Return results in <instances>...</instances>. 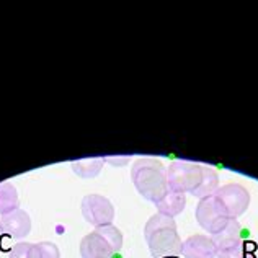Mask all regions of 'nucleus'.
I'll list each match as a JSON object with an SVG mask.
<instances>
[{
	"label": "nucleus",
	"instance_id": "nucleus-4",
	"mask_svg": "<svg viewBox=\"0 0 258 258\" xmlns=\"http://www.w3.org/2000/svg\"><path fill=\"white\" fill-rule=\"evenodd\" d=\"M196 221H198L203 229L214 235L227 226L229 216L219 203V200L213 195L200 200L198 206H196Z\"/></svg>",
	"mask_w": 258,
	"mask_h": 258
},
{
	"label": "nucleus",
	"instance_id": "nucleus-11",
	"mask_svg": "<svg viewBox=\"0 0 258 258\" xmlns=\"http://www.w3.org/2000/svg\"><path fill=\"white\" fill-rule=\"evenodd\" d=\"M242 229H240V224L237 222V219H229L227 226L224 227L221 232L214 234L211 239L216 245V250L219 248H226V247H232L235 243H240L242 242Z\"/></svg>",
	"mask_w": 258,
	"mask_h": 258
},
{
	"label": "nucleus",
	"instance_id": "nucleus-17",
	"mask_svg": "<svg viewBox=\"0 0 258 258\" xmlns=\"http://www.w3.org/2000/svg\"><path fill=\"white\" fill-rule=\"evenodd\" d=\"M31 247H33V243L20 242V243H17V245L10 250L9 258H30Z\"/></svg>",
	"mask_w": 258,
	"mask_h": 258
},
{
	"label": "nucleus",
	"instance_id": "nucleus-16",
	"mask_svg": "<svg viewBox=\"0 0 258 258\" xmlns=\"http://www.w3.org/2000/svg\"><path fill=\"white\" fill-rule=\"evenodd\" d=\"M30 258H60V252L56 243L39 242V243H33Z\"/></svg>",
	"mask_w": 258,
	"mask_h": 258
},
{
	"label": "nucleus",
	"instance_id": "nucleus-7",
	"mask_svg": "<svg viewBox=\"0 0 258 258\" xmlns=\"http://www.w3.org/2000/svg\"><path fill=\"white\" fill-rule=\"evenodd\" d=\"M0 227H2L4 234L13 237V239H25L31 230L30 214L18 208L15 211L2 216V219H0Z\"/></svg>",
	"mask_w": 258,
	"mask_h": 258
},
{
	"label": "nucleus",
	"instance_id": "nucleus-10",
	"mask_svg": "<svg viewBox=\"0 0 258 258\" xmlns=\"http://www.w3.org/2000/svg\"><path fill=\"white\" fill-rule=\"evenodd\" d=\"M155 206H157V211L160 214L175 217L183 213V209L186 206V198L183 193H176V191H172V189H168L164 198L155 203Z\"/></svg>",
	"mask_w": 258,
	"mask_h": 258
},
{
	"label": "nucleus",
	"instance_id": "nucleus-15",
	"mask_svg": "<svg viewBox=\"0 0 258 258\" xmlns=\"http://www.w3.org/2000/svg\"><path fill=\"white\" fill-rule=\"evenodd\" d=\"M95 232H97L100 237H103V240L111 247V250L114 253L119 252L121 247H123V234H121V230L116 226H113V224L97 227L95 229Z\"/></svg>",
	"mask_w": 258,
	"mask_h": 258
},
{
	"label": "nucleus",
	"instance_id": "nucleus-8",
	"mask_svg": "<svg viewBox=\"0 0 258 258\" xmlns=\"http://www.w3.org/2000/svg\"><path fill=\"white\" fill-rule=\"evenodd\" d=\"M216 252L213 239L206 235H191L181 245L183 258H216Z\"/></svg>",
	"mask_w": 258,
	"mask_h": 258
},
{
	"label": "nucleus",
	"instance_id": "nucleus-9",
	"mask_svg": "<svg viewBox=\"0 0 258 258\" xmlns=\"http://www.w3.org/2000/svg\"><path fill=\"white\" fill-rule=\"evenodd\" d=\"M113 250L97 232L85 235L80 242V255L82 258H113Z\"/></svg>",
	"mask_w": 258,
	"mask_h": 258
},
{
	"label": "nucleus",
	"instance_id": "nucleus-18",
	"mask_svg": "<svg viewBox=\"0 0 258 258\" xmlns=\"http://www.w3.org/2000/svg\"><path fill=\"white\" fill-rule=\"evenodd\" d=\"M105 162H108L110 165L113 167H124L127 162H129V157L127 155H123V157H105Z\"/></svg>",
	"mask_w": 258,
	"mask_h": 258
},
{
	"label": "nucleus",
	"instance_id": "nucleus-2",
	"mask_svg": "<svg viewBox=\"0 0 258 258\" xmlns=\"http://www.w3.org/2000/svg\"><path fill=\"white\" fill-rule=\"evenodd\" d=\"M131 180L138 193L151 203H157L168 191L167 170L155 159H139L133 164Z\"/></svg>",
	"mask_w": 258,
	"mask_h": 258
},
{
	"label": "nucleus",
	"instance_id": "nucleus-13",
	"mask_svg": "<svg viewBox=\"0 0 258 258\" xmlns=\"http://www.w3.org/2000/svg\"><path fill=\"white\" fill-rule=\"evenodd\" d=\"M219 189V176H217L216 170L208 167H203V178L201 183L198 185V188L193 189L191 195L196 196V198H206V196H213L216 195V191Z\"/></svg>",
	"mask_w": 258,
	"mask_h": 258
},
{
	"label": "nucleus",
	"instance_id": "nucleus-14",
	"mask_svg": "<svg viewBox=\"0 0 258 258\" xmlns=\"http://www.w3.org/2000/svg\"><path fill=\"white\" fill-rule=\"evenodd\" d=\"M18 209V193L12 183H0V214H9Z\"/></svg>",
	"mask_w": 258,
	"mask_h": 258
},
{
	"label": "nucleus",
	"instance_id": "nucleus-3",
	"mask_svg": "<svg viewBox=\"0 0 258 258\" xmlns=\"http://www.w3.org/2000/svg\"><path fill=\"white\" fill-rule=\"evenodd\" d=\"M203 178V167L189 162H173L167 168V183L168 189L176 193L186 191L191 193L193 189L198 188Z\"/></svg>",
	"mask_w": 258,
	"mask_h": 258
},
{
	"label": "nucleus",
	"instance_id": "nucleus-12",
	"mask_svg": "<svg viewBox=\"0 0 258 258\" xmlns=\"http://www.w3.org/2000/svg\"><path fill=\"white\" fill-rule=\"evenodd\" d=\"M105 157H87V159H79L72 160L71 167L80 178H95L103 168Z\"/></svg>",
	"mask_w": 258,
	"mask_h": 258
},
{
	"label": "nucleus",
	"instance_id": "nucleus-6",
	"mask_svg": "<svg viewBox=\"0 0 258 258\" xmlns=\"http://www.w3.org/2000/svg\"><path fill=\"white\" fill-rule=\"evenodd\" d=\"M82 216L93 227L113 224L114 206L111 201L101 195H87L82 200Z\"/></svg>",
	"mask_w": 258,
	"mask_h": 258
},
{
	"label": "nucleus",
	"instance_id": "nucleus-1",
	"mask_svg": "<svg viewBox=\"0 0 258 258\" xmlns=\"http://www.w3.org/2000/svg\"><path fill=\"white\" fill-rule=\"evenodd\" d=\"M144 237L154 258H176L181 255L183 242L176 232L173 217L160 213L154 214L144 227Z\"/></svg>",
	"mask_w": 258,
	"mask_h": 258
},
{
	"label": "nucleus",
	"instance_id": "nucleus-5",
	"mask_svg": "<svg viewBox=\"0 0 258 258\" xmlns=\"http://www.w3.org/2000/svg\"><path fill=\"white\" fill-rule=\"evenodd\" d=\"M216 198L219 200L222 208L226 209L229 219H237L248 209L250 195L239 183H229L216 191Z\"/></svg>",
	"mask_w": 258,
	"mask_h": 258
}]
</instances>
